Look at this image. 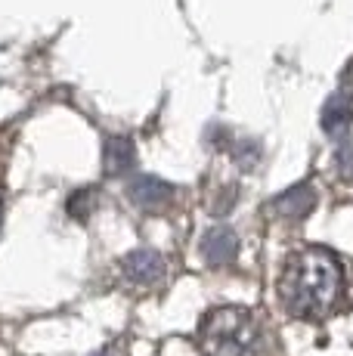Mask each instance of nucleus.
<instances>
[{
	"instance_id": "obj_6",
	"label": "nucleus",
	"mask_w": 353,
	"mask_h": 356,
	"mask_svg": "<svg viewBox=\"0 0 353 356\" xmlns=\"http://www.w3.org/2000/svg\"><path fill=\"white\" fill-rule=\"evenodd\" d=\"M202 251H205V257L211 266H227V264H233L236 251H239V238H236L229 229H214V232H208Z\"/></svg>"
},
{
	"instance_id": "obj_7",
	"label": "nucleus",
	"mask_w": 353,
	"mask_h": 356,
	"mask_svg": "<svg viewBox=\"0 0 353 356\" xmlns=\"http://www.w3.org/2000/svg\"><path fill=\"white\" fill-rule=\"evenodd\" d=\"M322 127L331 136H344L350 127V93H335L322 112Z\"/></svg>"
},
{
	"instance_id": "obj_5",
	"label": "nucleus",
	"mask_w": 353,
	"mask_h": 356,
	"mask_svg": "<svg viewBox=\"0 0 353 356\" xmlns=\"http://www.w3.org/2000/svg\"><path fill=\"white\" fill-rule=\"evenodd\" d=\"M316 204V193L313 186H307V183H301V186H291L288 193H282L279 198L273 202V211L282 217H288V220H301V217H307L310 211H313Z\"/></svg>"
},
{
	"instance_id": "obj_9",
	"label": "nucleus",
	"mask_w": 353,
	"mask_h": 356,
	"mask_svg": "<svg viewBox=\"0 0 353 356\" xmlns=\"http://www.w3.org/2000/svg\"><path fill=\"white\" fill-rule=\"evenodd\" d=\"M93 202H97V193H93V189H78V193L69 198V211L74 217H87L93 208Z\"/></svg>"
},
{
	"instance_id": "obj_10",
	"label": "nucleus",
	"mask_w": 353,
	"mask_h": 356,
	"mask_svg": "<svg viewBox=\"0 0 353 356\" xmlns=\"http://www.w3.org/2000/svg\"><path fill=\"white\" fill-rule=\"evenodd\" d=\"M338 170L344 177H353V146H341V152H338Z\"/></svg>"
},
{
	"instance_id": "obj_1",
	"label": "nucleus",
	"mask_w": 353,
	"mask_h": 356,
	"mask_svg": "<svg viewBox=\"0 0 353 356\" xmlns=\"http://www.w3.org/2000/svg\"><path fill=\"white\" fill-rule=\"evenodd\" d=\"M344 289L341 264L331 251L307 248L288 260L279 279V300L291 316L322 319L335 310Z\"/></svg>"
},
{
	"instance_id": "obj_4",
	"label": "nucleus",
	"mask_w": 353,
	"mask_h": 356,
	"mask_svg": "<svg viewBox=\"0 0 353 356\" xmlns=\"http://www.w3.org/2000/svg\"><path fill=\"white\" fill-rule=\"evenodd\" d=\"M127 195H131V202L142 211H161L171 202L174 189L167 186V183H161L158 177H133L131 186H127Z\"/></svg>"
},
{
	"instance_id": "obj_2",
	"label": "nucleus",
	"mask_w": 353,
	"mask_h": 356,
	"mask_svg": "<svg viewBox=\"0 0 353 356\" xmlns=\"http://www.w3.org/2000/svg\"><path fill=\"white\" fill-rule=\"evenodd\" d=\"M261 323L242 307H220L199 325V347L205 356H261Z\"/></svg>"
},
{
	"instance_id": "obj_8",
	"label": "nucleus",
	"mask_w": 353,
	"mask_h": 356,
	"mask_svg": "<svg viewBox=\"0 0 353 356\" xmlns=\"http://www.w3.org/2000/svg\"><path fill=\"white\" fill-rule=\"evenodd\" d=\"M133 161H137V152H133L131 140H124V136L106 140V170L108 174H124V170L133 168Z\"/></svg>"
},
{
	"instance_id": "obj_3",
	"label": "nucleus",
	"mask_w": 353,
	"mask_h": 356,
	"mask_svg": "<svg viewBox=\"0 0 353 356\" xmlns=\"http://www.w3.org/2000/svg\"><path fill=\"white\" fill-rule=\"evenodd\" d=\"M121 266H124V276L131 279L133 285H155L165 276V257L149 248H140V251H133V254H127L121 260Z\"/></svg>"
}]
</instances>
